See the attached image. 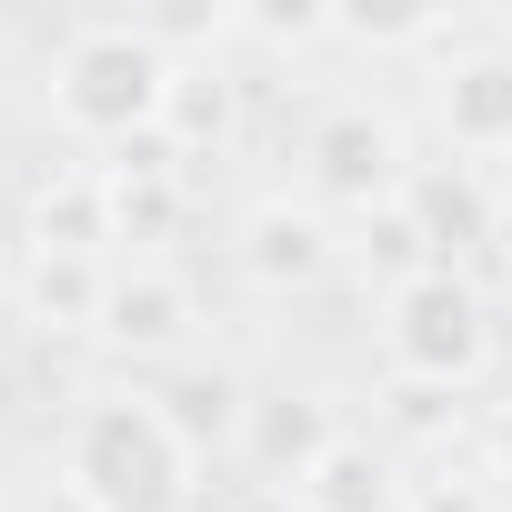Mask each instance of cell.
Listing matches in <instances>:
<instances>
[{
    "mask_svg": "<svg viewBox=\"0 0 512 512\" xmlns=\"http://www.w3.org/2000/svg\"><path fill=\"white\" fill-rule=\"evenodd\" d=\"M171 71L181 61L151 41V21H81L51 51V121L81 151H141V141H161Z\"/></svg>",
    "mask_w": 512,
    "mask_h": 512,
    "instance_id": "1",
    "label": "cell"
},
{
    "mask_svg": "<svg viewBox=\"0 0 512 512\" xmlns=\"http://www.w3.org/2000/svg\"><path fill=\"white\" fill-rule=\"evenodd\" d=\"M191 452L181 432L161 422L151 392H91L61 432V482L91 502V512H191Z\"/></svg>",
    "mask_w": 512,
    "mask_h": 512,
    "instance_id": "2",
    "label": "cell"
},
{
    "mask_svg": "<svg viewBox=\"0 0 512 512\" xmlns=\"http://www.w3.org/2000/svg\"><path fill=\"white\" fill-rule=\"evenodd\" d=\"M382 362L392 382H422V392H462L492 372V292L452 262L412 272L402 292H382Z\"/></svg>",
    "mask_w": 512,
    "mask_h": 512,
    "instance_id": "3",
    "label": "cell"
},
{
    "mask_svg": "<svg viewBox=\"0 0 512 512\" xmlns=\"http://www.w3.org/2000/svg\"><path fill=\"white\" fill-rule=\"evenodd\" d=\"M412 141H402V121L392 111H372V101H332V111H312V131H302V201H322V211H392L402 191H412Z\"/></svg>",
    "mask_w": 512,
    "mask_h": 512,
    "instance_id": "4",
    "label": "cell"
},
{
    "mask_svg": "<svg viewBox=\"0 0 512 512\" xmlns=\"http://www.w3.org/2000/svg\"><path fill=\"white\" fill-rule=\"evenodd\" d=\"M342 262H352V231H342L322 201H302V191H262V201L231 221V272H241L251 292H272V302L322 292Z\"/></svg>",
    "mask_w": 512,
    "mask_h": 512,
    "instance_id": "5",
    "label": "cell"
},
{
    "mask_svg": "<svg viewBox=\"0 0 512 512\" xmlns=\"http://www.w3.org/2000/svg\"><path fill=\"white\" fill-rule=\"evenodd\" d=\"M191 322H201V292L171 272V262H111V302H101V352L111 362H191Z\"/></svg>",
    "mask_w": 512,
    "mask_h": 512,
    "instance_id": "6",
    "label": "cell"
},
{
    "mask_svg": "<svg viewBox=\"0 0 512 512\" xmlns=\"http://www.w3.org/2000/svg\"><path fill=\"white\" fill-rule=\"evenodd\" d=\"M432 121H442V141H452L472 171H502V161H512V41L452 51L442 81H432Z\"/></svg>",
    "mask_w": 512,
    "mask_h": 512,
    "instance_id": "7",
    "label": "cell"
},
{
    "mask_svg": "<svg viewBox=\"0 0 512 512\" xmlns=\"http://www.w3.org/2000/svg\"><path fill=\"white\" fill-rule=\"evenodd\" d=\"M141 392L161 402V422L181 432V452H191V462H231V452H241V432H251V402H262V392L241 382V362H211V352L171 362V372H161V382H141Z\"/></svg>",
    "mask_w": 512,
    "mask_h": 512,
    "instance_id": "8",
    "label": "cell"
},
{
    "mask_svg": "<svg viewBox=\"0 0 512 512\" xmlns=\"http://www.w3.org/2000/svg\"><path fill=\"white\" fill-rule=\"evenodd\" d=\"M402 211L422 221V241H432V262H472V251H492L502 241V201H492V171H472V161H422L412 171V191H402Z\"/></svg>",
    "mask_w": 512,
    "mask_h": 512,
    "instance_id": "9",
    "label": "cell"
},
{
    "mask_svg": "<svg viewBox=\"0 0 512 512\" xmlns=\"http://www.w3.org/2000/svg\"><path fill=\"white\" fill-rule=\"evenodd\" d=\"M342 442V412H332V392H312V382H292V392H262L251 402V432H241V462H251V482H272V492H292L322 452Z\"/></svg>",
    "mask_w": 512,
    "mask_h": 512,
    "instance_id": "10",
    "label": "cell"
},
{
    "mask_svg": "<svg viewBox=\"0 0 512 512\" xmlns=\"http://www.w3.org/2000/svg\"><path fill=\"white\" fill-rule=\"evenodd\" d=\"M292 502H302V512H402V502H412V482H402V452H392V442L342 432V442L292 482Z\"/></svg>",
    "mask_w": 512,
    "mask_h": 512,
    "instance_id": "11",
    "label": "cell"
},
{
    "mask_svg": "<svg viewBox=\"0 0 512 512\" xmlns=\"http://www.w3.org/2000/svg\"><path fill=\"white\" fill-rule=\"evenodd\" d=\"M11 292H21L31 332L91 342V332H101V302H111V262H101V251H31Z\"/></svg>",
    "mask_w": 512,
    "mask_h": 512,
    "instance_id": "12",
    "label": "cell"
},
{
    "mask_svg": "<svg viewBox=\"0 0 512 512\" xmlns=\"http://www.w3.org/2000/svg\"><path fill=\"white\" fill-rule=\"evenodd\" d=\"M31 251H101V262H121V251H111V181H101V161L41 171V191H31Z\"/></svg>",
    "mask_w": 512,
    "mask_h": 512,
    "instance_id": "13",
    "label": "cell"
},
{
    "mask_svg": "<svg viewBox=\"0 0 512 512\" xmlns=\"http://www.w3.org/2000/svg\"><path fill=\"white\" fill-rule=\"evenodd\" d=\"M231 121H241V81H231V61L191 51V61L171 71V111H161V141H171V151H221V141H231Z\"/></svg>",
    "mask_w": 512,
    "mask_h": 512,
    "instance_id": "14",
    "label": "cell"
},
{
    "mask_svg": "<svg viewBox=\"0 0 512 512\" xmlns=\"http://www.w3.org/2000/svg\"><path fill=\"white\" fill-rule=\"evenodd\" d=\"M352 262H362L382 292H402L412 272H432V241H422V221L392 201V211H362V221H352Z\"/></svg>",
    "mask_w": 512,
    "mask_h": 512,
    "instance_id": "15",
    "label": "cell"
},
{
    "mask_svg": "<svg viewBox=\"0 0 512 512\" xmlns=\"http://www.w3.org/2000/svg\"><path fill=\"white\" fill-rule=\"evenodd\" d=\"M332 41H362V51H422L442 41L432 11H332Z\"/></svg>",
    "mask_w": 512,
    "mask_h": 512,
    "instance_id": "16",
    "label": "cell"
},
{
    "mask_svg": "<svg viewBox=\"0 0 512 512\" xmlns=\"http://www.w3.org/2000/svg\"><path fill=\"white\" fill-rule=\"evenodd\" d=\"M402 512H502V492H492L482 472L442 462V472H422V482H412V502H402Z\"/></svg>",
    "mask_w": 512,
    "mask_h": 512,
    "instance_id": "17",
    "label": "cell"
},
{
    "mask_svg": "<svg viewBox=\"0 0 512 512\" xmlns=\"http://www.w3.org/2000/svg\"><path fill=\"white\" fill-rule=\"evenodd\" d=\"M231 31H251V41H272V51H312V41H332V11H231Z\"/></svg>",
    "mask_w": 512,
    "mask_h": 512,
    "instance_id": "18",
    "label": "cell"
},
{
    "mask_svg": "<svg viewBox=\"0 0 512 512\" xmlns=\"http://www.w3.org/2000/svg\"><path fill=\"white\" fill-rule=\"evenodd\" d=\"M442 432H452V392L392 382V452H402V442H442Z\"/></svg>",
    "mask_w": 512,
    "mask_h": 512,
    "instance_id": "19",
    "label": "cell"
},
{
    "mask_svg": "<svg viewBox=\"0 0 512 512\" xmlns=\"http://www.w3.org/2000/svg\"><path fill=\"white\" fill-rule=\"evenodd\" d=\"M492 482H512V402L492 412Z\"/></svg>",
    "mask_w": 512,
    "mask_h": 512,
    "instance_id": "20",
    "label": "cell"
},
{
    "mask_svg": "<svg viewBox=\"0 0 512 512\" xmlns=\"http://www.w3.org/2000/svg\"><path fill=\"white\" fill-rule=\"evenodd\" d=\"M231 512H302V502H292V492H272V482H251V492H241Z\"/></svg>",
    "mask_w": 512,
    "mask_h": 512,
    "instance_id": "21",
    "label": "cell"
},
{
    "mask_svg": "<svg viewBox=\"0 0 512 512\" xmlns=\"http://www.w3.org/2000/svg\"><path fill=\"white\" fill-rule=\"evenodd\" d=\"M31 512H91V502H81V492H71V482H51V492H41V502H31Z\"/></svg>",
    "mask_w": 512,
    "mask_h": 512,
    "instance_id": "22",
    "label": "cell"
},
{
    "mask_svg": "<svg viewBox=\"0 0 512 512\" xmlns=\"http://www.w3.org/2000/svg\"><path fill=\"white\" fill-rule=\"evenodd\" d=\"M492 201H502V221H512V161H502V171H492Z\"/></svg>",
    "mask_w": 512,
    "mask_h": 512,
    "instance_id": "23",
    "label": "cell"
},
{
    "mask_svg": "<svg viewBox=\"0 0 512 512\" xmlns=\"http://www.w3.org/2000/svg\"><path fill=\"white\" fill-rule=\"evenodd\" d=\"M11 282H21V272H11V241H0V292H11Z\"/></svg>",
    "mask_w": 512,
    "mask_h": 512,
    "instance_id": "24",
    "label": "cell"
},
{
    "mask_svg": "<svg viewBox=\"0 0 512 512\" xmlns=\"http://www.w3.org/2000/svg\"><path fill=\"white\" fill-rule=\"evenodd\" d=\"M502 41H512V21H502Z\"/></svg>",
    "mask_w": 512,
    "mask_h": 512,
    "instance_id": "25",
    "label": "cell"
}]
</instances>
